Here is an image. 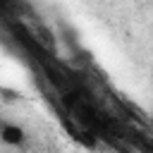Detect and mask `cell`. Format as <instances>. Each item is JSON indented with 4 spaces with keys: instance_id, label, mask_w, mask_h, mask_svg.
I'll use <instances>...</instances> for the list:
<instances>
[{
    "instance_id": "1",
    "label": "cell",
    "mask_w": 153,
    "mask_h": 153,
    "mask_svg": "<svg viewBox=\"0 0 153 153\" xmlns=\"http://www.w3.org/2000/svg\"><path fill=\"white\" fill-rule=\"evenodd\" d=\"M0 141L5 146H22L26 141V131L19 127V124H10V122H2L0 124Z\"/></svg>"
}]
</instances>
